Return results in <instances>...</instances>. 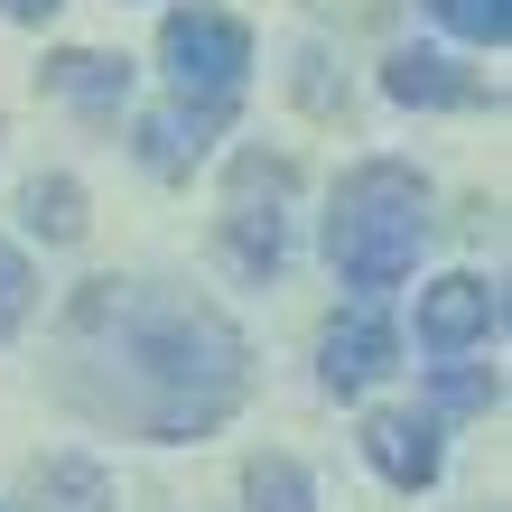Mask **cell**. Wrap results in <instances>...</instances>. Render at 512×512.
<instances>
[{
  "label": "cell",
  "mask_w": 512,
  "mask_h": 512,
  "mask_svg": "<svg viewBox=\"0 0 512 512\" xmlns=\"http://www.w3.org/2000/svg\"><path fill=\"white\" fill-rule=\"evenodd\" d=\"M485 336H503V289L494 280L447 270V280L419 289V345H429V354H466V345H485Z\"/></svg>",
  "instance_id": "52a82bcc"
},
{
  "label": "cell",
  "mask_w": 512,
  "mask_h": 512,
  "mask_svg": "<svg viewBox=\"0 0 512 512\" xmlns=\"http://www.w3.org/2000/svg\"><path fill=\"white\" fill-rule=\"evenodd\" d=\"M419 10H438L457 38H475V47H503L512 38V0H419Z\"/></svg>",
  "instance_id": "9a60e30c"
},
{
  "label": "cell",
  "mask_w": 512,
  "mask_h": 512,
  "mask_svg": "<svg viewBox=\"0 0 512 512\" xmlns=\"http://www.w3.org/2000/svg\"><path fill=\"white\" fill-rule=\"evenodd\" d=\"M28 503L38 512H122L112 503V475L94 457H47L38 475H28Z\"/></svg>",
  "instance_id": "8fae6325"
},
{
  "label": "cell",
  "mask_w": 512,
  "mask_h": 512,
  "mask_svg": "<svg viewBox=\"0 0 512 512\" xmlns=\"http://www.w3.org/2000/svg\"><path fill=\"white\" fill-rule=\"evenodd\" d=\"M28 308H38V270H28L19 243H0V336H19Z\"/></svg>",
  "instance_id": "2e32d148"
},
{
  "label": "cell",
  "mask_w": 512,
  "mask_h": 512,
  "mask_svg": "<svg viewBox=\"0 0 512 512\" xmlns=\"http://www.w3.org/2000/svg\"><path fill=\"white\" fill-rule=\"evenodd\" d=\"M233 122V94H177L168 112H149V122H140V168L149 177H187L196 159H205V149H215V131Z\"/></svg>",
  "instance_id": "ba28073f"
},
{
  "label": "cell",
  "mask_w": 512,
  "mask_h": 512,
  "mask_svg": "<svg viewBox=\"0 0 512 512\" xmlns=\"http://www.w3.org/2000/svg\"><path fill=\"white\" fill-rule=\"evenodd\" d=\"M159 66L177 75V94H243V75H252V28L233 19V10H215V0L168 10Z\"/></svg>",
  "instance_id": "277c9868"
},
{
  "label": "cell",
  "mask_w": 512,
  "mask_h": 512,
  "mask_svg": "<svg viewBox=\"0 0 512 512\" xmlns=\"http://www.w3.org/2000/svg\"><path fill=\"white\" fill-rule=\"evenodd\" d=\"M364 466L391 494H429L447 475V419H429V410H373L364 419Z\"/></svg>",
  "instance_id": "5b68a950"
},
{
  "label": "cell",
  "mask_w": 512,
  "mask_h": 512,
  "mask_svg": "<svg viewBox=\"0 0 512 512\" xmlns=\"http://www.w3.org/2000/svg\"><path fill=\"white\" fill-rule=\"evenodd\" d=\"M382 94L410 103V112H457V103H475V75H466L447 47H401V56L382 66Z\"/></svg>",
  "instance_id": "30bf717a"
},
{
  "label": "cell",
  "mask_w": 512,
  "mask_h": 512,
  "mask_svg": "<svg viewBox=\"0 0 512 512\" xmlns=\"http://www.w3.org/2000/svg\"><path fill=\"white\" fill-rule=\"evenodd\" d=\"M56 391L149 447L215 438L252 401V345L215 298L168 280H84L56 326Z\"/></svg>",
  "instance_id": "6da1fadb"
},
{
  "label": "cell",
  "mask_w": 512,
  "mask_h": 512,
  "mask_svg": "<svg viewBox=\"0 0 512 512\" xmlns=\"http://www.w3.org/2000/svg\"><path fill=\"white\" fill-rule=\"evenodd\" d=\"M28 233H47V243H75L84 233V187L75 177H28Z\"/></svg>",
  "instance_id": "5bb4252c"
},
{
  "label": "cell",
  "mask_w": 512,
  "mask_h": 512,
  "mask_svg": "<svg viewBox=\"0 0 512 512\" xmlns=\"http://www.w3.org/2000/svg\"><path fill=\"white\" fill-rule=\"evenodd\" d=\"M0 19H28V28H38V19H56V0H0Z\"/></svg>",
  "instance_id": "ac0fdd59"
},
{
  "label": "cell",
  "mask_w": 512,
  "mask_h": 512,
  "mask_svg": "<svg viewBox=\"0 0 512 512\" xmlns=\"http://www.w3.org/2000/svg\"><path fill=\"white\" fill-rule=\"evenodd\" d=\"M391 364H401V336H391V317L373 308V298H364L354 317H336V326L317 336V382L336 391V401H364V391H373Z\"/></svg>",
  "instance_id": "8992f818"
},
{
  "label": "cell",
  "mask_w": 512,
  "mask_h": 512,
  "mask_svg": "<svg viewBox=\"0 0 512 512\" xmlns=\"http://www.w3.org/2000/svg\"><path fill=\"white\" fill-rule=\"evenodd\" d=\"M298 103H308V112H336V75H326V56H298Z\"/></svg>",
  "instance_id": "e0dca14e"
},
{
  "label": "cell",
  "mask_w": 512,
  "mask_h": 512,
  "mask_svg": "<svg viewBox=\"0 0 512 512\" xmlns=\"http://www.w3.org/2000/svg\"><path fill=\"white\" fill-rule=\"evenodd\" d=\"M289 196H298V168L270 159V149H243L233 159V187H224V261L243 280H280L289 270Z\"/></svg>",
  "instance_id": "3957f363"
},
{
  "label": "cell",
  "mask_w": 512,
  "mask_h": 512,
  "mask_svg": "<svg viewBox=\"0 0 512 512\" xmlns=\"http://www.w3.org/2000/svg\"><path fill=\"white\" fill-rule=\"evenodd\" d=\"M47 94H66L84 122H112V112L131 103V66L122 56H103V47H66V56H47Z\"/></svg>",
  "instance_id": "9c48e42d"
},
{
  "label": "cell",
  "mask_w": 512,
  "mask_h": 512,
  "mask_svg": "<svg viewBox=\"0 0 512 512\" xmlns=\"http://www.w3.org/2000/svg\"><path fill=\"white\" fill-rule=\"evenodd\" d=\"M243 512H317V475L298 457H252L243 466Z\"/></svg>",
  "instance_id": "7c38bea8"
},
{
  "label": "cell",
  "mask_w": 512,
  "mask_h": 512,
  "mask_svg": "<svg viewBox=\"0 0 512 512\" xmlns=\"http://www.w3.org/2000/svg\"><path fill=\"white\" fill-rule=\"evenodd\" d=\"M419 233H429V187H419V168L401 159H364L336 187V215H326V261H336L345 289H401L419 270Z\"/></svg>",
  "instance_id": "7a4b0ae2"
},
{
  "label": "cell",
  "mask_w": 512,
  "mask_h": 512,
  "mask_svg": "<svg viewBox=\"0 0 512 512\" xmlns=\"http://www.w3.org/2000/svg\"><path fill=\"white\" fill-rule=\"evenodd\" d=\"M503 401V373L485 364H429V419H475Z\"/></svg>",
  "instance_id": "4fadbf2b"
}]
</instances>
